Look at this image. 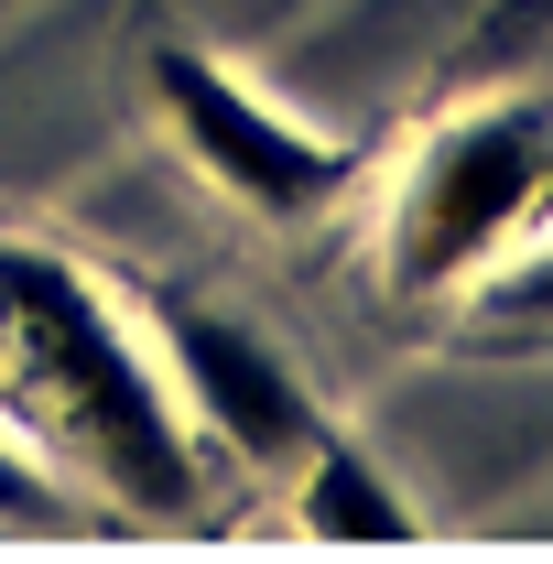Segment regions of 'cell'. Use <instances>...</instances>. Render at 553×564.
Listing matches in <instances>:
<instances>
[{
  "mask_svg": "<svg viewBox=\"0 0 553 564\" xmlns=\"http://www.w3.org/2000/svg\"><path fill=\"white\" fill-rule=\"evenodd\" d=\"M0 402L120 521H185L196 510V434L174 423L163 369L131 348L98 272H76L44 239H0Z\"/></svg>",
  "mask_w": 553,
  "mask_h": 564,
  "instance_id": "6da1fadb",
  "label": "cell"
},
{
  "mask_svg": "<svg viewBox=\"0 0 553 564\" xmlns=\"http://www.w3.org/2000/svg\"><path fill=\"white\" fill-rule=\"evenodd\" d=\"M553 217V98H488L413 152L391 228H380V282L402 304H434L467 272H488L510 239Z\"/></svg>",
  "mask_w": 553,
  "mask_h": 564,
  "instance_id": "7a4b0ae2",
  "label": "cell"
},
{
  "mask_svg": "<svg viewBox=\"0 0 553 564\" xmlns=\"http://www.w3.org/2000/svg\"><path fill=\"white\" fill-rule=\"evenodd\" d=\"M152 109H163V131L196 152V174H207L228 207L272 217H326L358 185V152L326 131H304L293 109H272L250 76H228L207 44H152Z\"/></svg>",
  "mask_w": 553,
  "mask_h": 564,
  "instance_id": "3957f363",
  "label": "cell"
},
{
  "mask_svg": "<svg viewBox=\"0 0 553 564\" xmlns=\"http://www.w3.org/2000/svg\"><path fill=\"white\" fill-rule=\"evenodd\" d=\"M163 358H174L185 413L207 423L239 467H293V456L315 445V423H326L315 391H304V369H293L261 326L217 315L196 293H163Z\"/></svg>",
  "mask_w": 553,
  "mask_h": 564,
  "instance_id": "277c9868",
  "label": "cell"
},
{
  "mask_svg": "<svg viewBox=\"0 0 553 564\" xmlns=\"http://www.w3.org/2000/svg\"><path fill=\"white\" fill-rule=\"evenodd\" d=\"M293 521L315 532V543H413L423 510L391 478H380V456L358 445V434H337V423H315V445L293 456Z\"/></svg>",
  "mask_w": 553,
  "mask_h": 564,
  "instance_id": "5b68a950",
  "label": "cell"
},
{
  "mask_svg": "<svg viewBox=\"0 0 553 564\" xmlns=\"http://www.w3.org/2000/svg\"><path fill=\"white\" fill-rule=\"evenodd\" d=\"M0 532H87V499H66L55 467H33L11 434H0Z\"/></svg>",
  "mask_w": 553,
  "mask_h": 564,
  "instance_id": "8992f818",
  "label": "cell"
},
{
  "mask_svg": "<svg viewBox=\"0 0 553 564\" xmlns=\"http://www.w3.org/2000/svg\"><path fill=\"white\" fill-rule=\"evenodd\" d=\"M478 326H488V337H543V326H553V239H532V250L478 293Z\"/></svg>",
  "mask_w": 553,
  "mask_h": 564,
  "instance_id": "52a82bcc",
  "label": "cell"
}]
</instances>
